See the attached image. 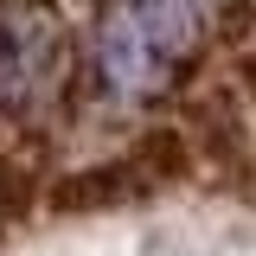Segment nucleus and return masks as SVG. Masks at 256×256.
Returning <instances> with one entry per match:
<instances>
[{
  "mask_svg": "<svg viewBox=\"0 0 256 256\" xmlns=\"http://www.w3.org/2000/svg\"><path fill=\"white\" fill-rule=\"evenodd\" d=\"M141 173L122 160H96V166H70L64 180H52V192H45V212L52 218H96V212H116V205H128V198H141Z\"/></svg>",
  "mask_w": 256,
  "mask_h": 256,
  "instance_id": "nucleus-1",
  "label": "nucleus"
},
{
  "mask_svg": "<svg viewBox=\"0 0 256 256\" xmlns=\"http://www.w3.org/2000/svg\"><path fill=\"white\" fill-rule=\"evenodd\" d=\"M102 70H109V84L128 90V96H141L160 77V52H154V38L141 32V20L128 13V0L102 20Z\"/></svg>",
  "mask_w": 256,
  "mask_h": 256,
  "instance_id": "nucleus-2",
  "label": "nucleus"
},
{
  "mask_svg": "<svg viewBox=\"0 0 256 256\" xmlns=\"http://www.w3.org/2000/svg\"><path fill=\"white\" fill-rule=\"evenodd\" d=\"M192 128L205 141V160L224 166V173H250V141H244V116H230L224 96H205L192 109Z\"/></svg>",
  "mask_w": 256,
  "mask_h": 256,
  "instance_id": "nucleus-3",
  "label": "nucleus"
},
{
  "mask_svg": "<svg viewBox=\"0 0 256 256\" xmlns=\"http://www.w3.org/2000/svg\"><path fill=\"white\" fill-rule=\"evenodd\" d=\"M128 166L141 173V186H180L192 173V141L180 134V128H148L134 148H128Z\"/></svg>",
  "mask_w": 256,
  "mask_h": 256,
  "instance_id": "nucleus-4",
  "label": "nucleus"
},
{
  "mask_svg": "<svg viewBox=\"0 0 256 256\" xmlns=\"http://www.w3.org/2000/svg\"><path fill=\"white\" fill-rule=\"evenodd\" d=\"M128 13L141 20V32L154 38L160 58H180L192 45V0H128Z\"/></svg>",
  "mask_w": 256,
  "mask_h": 256,
  "instance_id": "nucleus-5",
  "label": "nucleus"
},
{
  "mask_svg": "<svg viewBox=\"0 0 256 256\" xmlns=\"http://www.w3.org/2000/svg\"><path fill=\"white\" fill-rule=\"evenodd\" d=\"M250 0H224V20H218V32L224 38H230V45H244V32H250Z\"/></svg>",
  "mask_w": 256,
  "mask_h": 256,
  "instance_id": "nucleus-6",
  "label": "nucleus"
},
{
  "mask_svg": "<svg viewBox=\"0 0 256 256\" xmlns=\"http://www.w3.org/2000/svg\"><path fill=\"white\" fill-rule=\"evenodd\" d=\"M237 90L250 96V109H256V52H244V58H237Z\"/></svg>",
  "mask_w": 256,
  "mask_h": 256,
  "instance_id": "nucleus-7",
  "label": "nucleus"
}]
</instances>
